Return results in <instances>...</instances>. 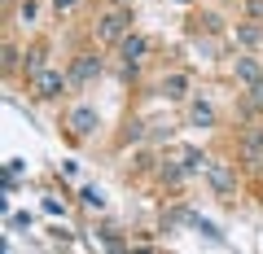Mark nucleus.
<instances>
[{
	"label": "nucleus",
	"mask_w": 263,
	"mask_h": 254,
	"mask_svg": "<svg viewBox=\"0 0 263 254\" xmlns=\"http://www.w3.org/2000/svg\"><path fill=\"white\" fill-rule=\"evenodd\" d=\"M158 175H162V184H167V188H180V184H184V175H189V167H180L176 158H162Z\"/></svg>",
	"instance_id": "11"
},
{
	"label": "nucleus",
	"mask_w": 263,
	"mask_h": 254,
	"mask_svg": "<svg viewBox=\"0 0 263 254\" xmlns=\"http://www.w3.org/2000/svg\"><path fill=\"white\" fill-rule=\"evenodd\" d=\"M145 53H149V40L136 35V31H127V35L119 40V57H123V66H127V75H136V66H141Z\"/></svg>",
	"instance_id": "4"
},
{
	"label": "nucleus",
	"mask_w": 263,
	"mask_h": 254,
	"mask_svg": "<svg viewBox=\"0 0 263 254\" xmlns=\"http://www.w3.org/2000/svg\"><path fill=\"white\" fill-rule=\"evenodd\" d=\"M237 84H241V88H250V84H259V79H263V66H259V62H254V57H237Z\"/></svg>",
	"instance_id": "10"
},
{
	"label": "nucleus",
	"mask_w": 263,
	"mask_h": 254,
	"mask_svg": "<svg viewBox=\"0 0 263 254\" xmlns=\"http://www.w3.org/2000/svg\"><path fill=\"white\" fill-rule=\"evenodd\" d=\"M193 31H206V35H215V31H224V22H219L215 13H202V18H193Z\"/></svg>",
	"instance_id": "14"
},
{
	"label": "nucleus",
	"mask_w": 263,
	"mask_h": 254,
	"mask_svg": "<svg viewBox=\"0 0 263 254\" xmlns=\"http://www.w3.org/2000/svg\"><path fill=\"white\" fill-rule=\"evenodd\" d=\"M53 9L57 13H70V9H75V0H53Z\"/></svg>",
	"instance_id": "21"
},
{
	"label": "nucleus",
	"mask_w": 263,
	"mask_h": 254,
	"mask_svg": "<svg viewBox=\"0 0 263 254\" xmlns=\"http://www.w3.org/2000/svg\"><path fill=\"white\" fill-rule=\"evenodd\" d=\"M119 5H127V0H119Z\"/></svg>",
	"instance_id": "23"
},
{
	"label": "nucleus",
	"mask_w": 263,
	"mask_h": 254,
	"mask_svg": "<svg viewBox=\"0 0 263 254\" xmlns=\"http://www.w3.org/2000/svg\"><path fill=\"white\" fill-rule=\"evenodd\" d=\"M206 180H211V188H215L219 198H233L237 193V167H228V162H211Z\"/></svg>",
	"instance_id": "5"
},
{
	"label": "nucleus",
	"mask_w": 263,
	"mask_h": 254,
	"mask_svg": "<svg viewBox=\"0 0 263 254\" xmlns=\"http://www.w3.org/2000/svg\"><path fill=\"white\" fill-rule=\"evenodd\" d=\"M246 96H250V110H263V79L246 88Z\"/></svg>",
	"instance_id": "16"
},
{
	"label": "nucleus",
	"mask_w": 263,
	"mask_h": 254,
	"mask_svg": "<svg viewBox=\"0 0 263 254\" xmlns=\"http://www.w3.org/2000/svg\"><path fill=\"white\" fill-rule=\"evenodd\" d=\"M18 62H22V53L13 44H5V70H18Z\"/></svg>",
	"instance_id": "17"
},
{
	"label": "nucleus",
	"mask_w": 263,
	"mask_h": 254,
	"mask_svg": "<svg viewBox=\"0 0 263 254\" xmlns=\"http://www.w3.org/2000/svg\"><path fill=\"white\" fill-rule=\"evenodd\" d=\"M189 123H193V127H211V123H215V105H211L206 96H193V101H189Z\"/></svg>",
	"instance_id": "9"
},
{
	"label": "nucleus",
	"mask_w": 263,
	"mask_h": 254,
	"mask_svg": "<svg viewBox=\"0 0 263 254\" xmlns=\"http://www.w3.org/2000/svg\"><path fill=\"white\" fill-rule=\"evenodd\" d=\"M44 57H48V44H31L27 48V75H40V70H44Z\"/></svg>",
	"instance_id": "13"
},
{
	"label": "nucleus",
	"mask_w": 263,
	"mask_h": 254,
	"mask_svg": "<svg viewBox=\"0 0 263 254\" xmlns=\"http://www.w3.org/2000/svg\"><path fill=\"white\" fill-rule=\"evenodd\" d=\"M97 127H101V114H97V105H75V110L66 114V132L75 136V141H88Z\"/></svg>",
	"instance_id": "3"
},
{
	"label": "nucleus",
	"mask_w": 263,
	"mask_h": 254,
	"mask_svg": "<svg viewBox=\"0 0 263 254\" xmlns=\"http://www.w3.org/2000/svg\"><path fill=\"white\" fill-rule=\"evenodd\" d=\"M22 22H35V0H22V9H18Z\"/></svg>",
	"instance_id": "18"
},
{
	"label": "nucleus",
	"mask_w": 263,
	"mask_h": 254,
	"mask_svg": "<svg viewBox=\"0 0 263 254\" xmlns=\"http://www.w3.org/2000/svg\"><path fill=\"white\" fill-rule=\"evenodd\" d=\"M176 5H189V0H176Z\"/></svg>",
	"instance_id": "22"
},
{
	"label": "nucleus",
	"mask_w": 263,
	"mask_h": 254,
	"mask_svg": "<svg viewBox=\"0 0 263 254\" xmlns=\"http://www.w3.org/2000/svg\"><path fill=\"white\" fill-rule=\"evenodd\" d=\"M189 88H193V79H189L184 70H171V75L162 79V96H167V101H189Z\"/></svg>",
	"instance_id": "8"
},
{
	"label": "nucleus",
	"mask_w": 263,
	"mask_h": 254,
	"mask_svg": "<svg viewBox=\"0 0 263 254\" xmlns=\"http://www.w3.org/2000/svg\"><path fill=\"white\" fill-rule=\"evenodd\" d=\"M44 210H48V215H62V210H66V202H57V198H44Z\"/></svg>",
	"instance_id": "19"
},
{
	"label": "nucleus",
	"mask_w": 263,
	"mask_h": 254,
	"mask_svg": "<svg viewBox=\"0 0 263 254\" xmlns=\"http://www.w3.org/2000/svg\"><path fill=\"white\" fill-rule=\"evenodd\" d=\"M79 202H84L88 210H105V198H101V188H84V193H79Z\"/></svg>",
	"instance_id": "15"
},
{
	"label": "nucleus",
	"mask_w": 263,
	"mask_h": 254,
	"mask_svg": "<svg viewBox=\"0 0 263 254\" xmlns=\"http://www.w3.org/2000/svg\"><path fill=\"white\" fill-rule=\"evenodd\" d=\"M246 9H250V18H263V0H246Z\"/></svg>",
	"instance_id": "20"
},
{
	"label": "nucleus",
	"mask_w": 263,
	"mask_h": 254,
	"mask_svg": "<svg viewBox=\"0 0 263 254\" xmlns=\"http://www.w3.org/2000/svg\"><path fill=\"white\" fill-rule=\"evenodd\" d=\"M66 84H70V75H62V70L44 66L40 75H31V92L40 96V101H57V96L66 92Z\"/></svg>",
	"instance_id": "2"
},
{
	"label": "nucleus",
	"mask_w": 263,
	"mask_h": 254,
	"mask_svg": "<svg viewBox=\"0 0 263 254\" xmlns=\"http://www.w3.org/2000/svg\"><path fill=\"white\" fill-rule=\"evenodd\" d=\"M237 40H241L246 48H259L263 44V27L259 22H241V27H237Z\"/></svg>",
	"instance_id": "12"
},
{
	"label": "nucleus",
	"mask_w": 263,
	"mask_h": 254,
	"mask_svg": "<svg viewBox=\"0 0 263 254\" xmlns=\"http://www.w3.org/2000/svg\"><path fill=\"white\" fill-rule=\"evenodd\" d=\"M127 27H132V9L127 5H114V9L101 13V22H97V40H101V44H119V40L127 35Z\"/></svg>",
	"instance_id": "1"
},
{
	"label": "nucleus",
	"mask_w": 263,
	"mask_h": 254,
	"mask_svg": "<svg viewBox=\"0 0 263 254\" xmlns=\"http://www.w3.org/2000/svg\"><path fill=\"white\" fill-rule=\"evenodd\" d=\"M92 79H101V57L97 53H79L75 66H70V84H92Z\"/></svg>",
	"instance_id": "7"
},
{
	"label": "nucleus",
	"mask_w": 263,
	"mask_h": 254,
	"mask_svg": "<svg viewBox=\"0 0 263 254\" xmlns=\"http://www.w3.org/2000/svg\"><path fill=\"white\" fill-rule=\"evenodd\" d=\"M241 158H246V167H250V171H263V127H246Z\"/></svg>",
	"instance_id": "6"
}]
</instances>
